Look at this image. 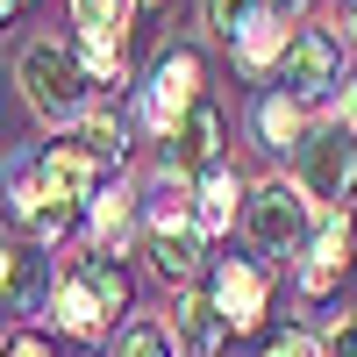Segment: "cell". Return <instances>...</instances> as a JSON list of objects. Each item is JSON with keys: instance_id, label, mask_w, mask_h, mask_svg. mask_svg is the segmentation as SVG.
<instances>
[{"instance_id": "ffe728a7", "label": "cell", "mask_w": 357, "mask_h": 357, "mask_svg": "<svg viewBox=\"0 0 357 357\" xmlns=\"http://www.w3.org/2000/svg\"><path fill=\"white\" fill-rule=\"evenodd\" d=\"M72 15H79V29L93 43H114V29H122V0H72Z\"/></svg>"}, {"instance_id": "603a6c76", "label": "cell", "mask_w": 357, "mask_h": 357, "mask_svg": "<svg viewBox=\"0 0 357 357\" xmlns=\"http://www.w3.org/2000/svg\"><path fill=\"white\" fill-rule=\"evenodd\" d=\"M0 357H57V350H50V343H43V336H29V329H22V336H15V343H8V350H0Z\"/></svg>"}, {"instance_id": "d4e9b609", "label": "cell", "mask_w": 357, "mask_h": 357, "mask_svg": "<svg viewBox=\"0 0 357 357\" xmlns=\"http://www.w3.org/2000/svg\"><path fill=\"white\" fill-rule=\"evenodd\" d=\"M8 279H15V250L0 243V293H8Z\"/></svg>"}, {"instance_id": "6da1fadb", "label": "cell", "mask_w": 357, "mask_h": 357, "mask_svg": "<svg viewBox=\"0 0 357 357\" xmlns=\"http://www.w3.org/2000/svg\"><path fill=\"white\" fill-rule=\"evenodd\" d=\"M243 222H250V243L264 257H293V250H307V236H314V200H307V186H293V178H272V186H257L243 200Z\"/></svg>"}, {"instance_id": "9a60e30c", "label": "cell", "mask_w": 357, "mask_h": 357, "mask_svg": "<svg viewBox=\"0 0 357 357\" xmlns=\"http://www.w3.org/2000/svg\"><path fill=\"white\" fill-rule=\"evenodd\" d=\"M257 136H264V151L301 143V107H293V93H272V100L257 107Z\"/></svg>"}, {"instance_id": "4fadbf2b", "label": "cell", "mask_w": 357, "mask_h": 357, "mask_svg": "<svg viewBox=\"0 0 357 357\" xmlns=\"http://www.w3.org/2000/svg\"><path fill=\"white\" fill-rule=\"evenodd\" d=\"M236 65H243V72H272V65H286V29H279L272 15H257L243 36H236Z\"/></svg>"}, {"instance_id": "4316f807", "label": "cell", "mask_w": 357, "mask_h": 357, "mask_svg": "<svg viewBox=\"0 0 357 357\" xmlns=\"http://www.w3.org/2000/svg\"><path fill=\"white\" fill-rule=\"evenodd\" d=\"M272 8H279V15H293V8H307V0H272Z\"/></svg>"}, {"instance_id": "52a82bcc", "label": "cell", "mask_w": 357, "mask_h": 357, "mask_svg": "<svg viewBox=\"0 0 357 357\" xmlns=\"http://www.w3.org/2000/svg\"><path fill=\"white\" fill-rule=\"evenodd\" d=\"M193 86H200V57H193V50H172L165 65L151 72V86H143V122H151V129H178V122L200 107Z\"/></svg>"}, {"instance_id": "ac0fdd59", "label": "cell", "mask_w": 357, "mask_h": 357, "mask_svg": "<svg viewBox=\"0 0 357 357\" xmlns=\"http://www.w3.org/2000/svg\"><path fill=\"white\" fill-rule=\"evenodd\" d=\"M36 286H43V264L15 250V279H8V293H0V314H29L36 307Z\"/></svg>"}, {"instance_id": "ba28073f", "label": "cell", "mask_w": 357, "mask_h": 357, "mask_svg": "<svg viewBox=\"0 0 357 357\" xmlns=\"http://www.w3.org/2000/svg\"><path fill=\"white\" fill-rule=\"evenodd\" d=\"M343 264H350V215L336 207V215H321V222H314V236H307L301 293H307V301H329V293L343 286Z\"/></svg>"}, {"instance_id": "d6986e66", "label": "cell", "mask_w": 357, "mask_h": 357, "mask_svg": "<svg viewBox=\"0 0 357 357\" xmlns=\"http://www.w3.org/2000/svg\"><path fill=\"white\" fill-rule=\"evenodd\" d=\"M264 15V0H207V29L229 43V36H243V29Z\"/></svg>"}, {"instance_id": "9c48e42d", "label": "cell", "mask_w": 357, "mask_h": 357, "mask_svg": "<svg viewBox=\"0 0 357 357\" xmlns=\"http://www.w3.org/2000/svg\"><path fill=\"white\" fill-rule=\"evenodd\" d=\"M264 272L257 264H243V257H229L222 272H215V314H222V329H257L264 321Z\"/></svg>"}, {"instance_id": "7402d4cb", "label": "cell", "mask_w": 357, "mask_h": 357, "mask_svg": "<svg viewBox=\"0 0 357 357\" xmlns=\"http://www.w3.org/2000/svg\"><path fill=\"white\" fill-rule=\"evenodd\" d=\"M264 357H329V343H321V336H307V329H286V336L264 350Z\"/></svg>"}, {"instance_id": "44dd1931", "label": "cell", "mask_w": 357, "mask_h": 357, "mask_svg": "<svg viewBox=\"0 0 357 357\" xmlns=\"http://www.w3.org/2000/svg\"><path fill=\"white\" fill-rule=\"evenodd\" d=\"M79 136H86V143H93V151H100L107 165H122V129H114V122H107V114H93V122H86Z\"/></svg>"}, {"instance_id": "3957f363", "label": "cell", "mask_w": 357, "mask_h": 357, "mask_svg": "<svg viewBox=\"0 0 357 357\" xmlns=\"http://www.w3.org/2000/svg\"><path fill=\"white\" fill-rule=\"evenodd\" d=\"M129 301V279L114 272L107 257H86L65 272V286H57V321H65L72 336H100L107 329V314Z\"/></svg>"}, {"instance_id": "7a4b0ae2", "label": "cell", "mask_w": 357, "mask_h": 357, "mask_svg": "<svg viewBox=\"0 0 357 357\" xmlns=\"http://www.w3.org/2000/svg\"><path fill=\"white\" fill-rule=\"evenodd\" d=\"M22 86H29V107L43 114V122H72L86 107V65L79 50H57V43H29L22 50Z\"/></svg>"}, {"instance_id": "5bb4252c", "label": "cell", "mask_w": 357, "mask_h": 357, "mask_svg": "<svg viewBox=\"0 0 357 357\" xmlns=\"http://www.w3.org/2000/svg\"><path fill=\"white\" fill-rule=\"evenodd\" d=\"M236 193H243V186H236V178H229L222 165L200 178V193H193L200 207H193V215H200V229H207V236H215V229H229V215H236Z\"/></svg>"}, {"instance_id": "30bf717a", "label": "cell", "mask_w": 357, "mask_h": 357, "mask_svg": "<svg viewBox=\"0 0 357 357\" xmlns=\"http://www.w3.org/2000/svg\"><path fill=\"white\" fill-rule=\"evenodd\" d=\"M215 151H222V114L200 100L186 122L172 129V165L186 172V178H207V172H215Z\"/></svg>"}, {"instance_id": "e0dca14e", "label": "cell", "mask_w": 357, "mask_h": 357, "mask_svg": "<svg viewBox=\"0 0 357 357\" xmlns=\"http://www.w3.org/2000/svg\"><path fill=\"white\" fill-rule=\"evenodd\" d=\"M114 357H178V343H172V329H158V321H129Z\"/></svg>"}, {"instance_id": "cb8c5ba5", "label": "cell", "mask_w": 357, "mask_h": 357, "mask_svg": "<svg viewBox=\"0 0 357 357\" xmlns=\"http://www.w3.org/2000/svg\"><path fill=\"white\" fill-rule=\"evenodd\" d=\"M329 357H357V336H350V329H336V343H329Z\"/></svg>"}, {"instance_id": "8992f818", "label": "cell", "mask_w": 357, "mask_h": 357, "mask_svg": "<svg viewBox=\"0 0 357 357\" xmlns=\"http://www.w3.org/2000/svg\"><path fill=\"white\" fill-rule=\"evenodd\" d=\"M114 165L93 151V143H86V136H57L50 143V151H43V193L50 200H100V178H107Z\"/></svg>"}, {"instance_id": "7c38bea8", "label": "cell", "mask_w": 357, "mask_h": 357, "mask_svg": "<svg viewBox=\"0 0 357 357\" xmlns=\"http://www.w3.org/2000/svg\"><path fill=\"white\" fill-rule=\"evenodd\" d=\"M172 329H178V343H186V357H215L222 314H215V301H200V293H186V301H178V314H172Z\"/></svg>"}, {"instance_id": "8fae6325", "label": "cell", "mask_w": 357, "mask_h": 357, "mask_svg": "<svg viewBox=\"0 0 357 357\" xmlns=\"http://www.w3.org/2000/svg\"><path fill=\"white\" fill-rule=\"evenodd\" d=\"M200 222H186V229H158L151 236V264H158V279H193L200 272Z\"/></svg>"}, {"instance_id": "2e32d148", "label": "cell", "mask_w": 357, "mask_h": 357, "mask_svg": "<svg viewBox=\"0 0 357 357\" xmlns=\"http://www.w3.org/2000/svg\"><path fill=\"white\" fill-rule=\"evenodd\" d=\"M129 222H136V200H129V193H100V200H93V236H100L107 250H122Z\"/></svg>"}, {"instance_id": "277c9868", "label": "cell", "mask_w": 357, "mask_h": 357, "mask_svg": "<svg viewBox=\"0 0 357 357\" xmlns=\"http://www.w3.org/2000/svg\"><path fill=\"white\" fill-rule=\"evenodd\" d=\"M301 186H307V200L314 207H336L350 200V186H357V129L350 122H329V129H314L307 143H301Z\"/></svg>"}, {"instance_id": "484cf974", "label": "cell", "mask_w": 357, "mask_h": 357, "mask_svg": "<svg viewBox=\"0 0 357 357\" xmlns=\"http://www.w3.org/2000/svg\"><path fill=\"white\" fill-rule=\"evenodd\" d=\"M343 50H350V57H357V15H350V22H343Z\"/></svg>"}, {"instance_id": "5b68a950", "label": "cell", "mask_w": 357, "mask_h": 357, "mask_svg": "<svg viewBox=\"0 0 357 357\" xmlns=\"http://www.w3.org/2000/svg\"><path fill=\"white\" fill-rule=\"evenodd\" d=\"M286 93L293 100H321V93H336V79H343V43L329 36V29H301V36L286 43Z\"/></svg>"}, {"instance_id": "83f0119b", "label": "cell", "mask_w": 357, "mask_h": 357, "mask_svg": "<svg viewBox=\"0 0 357 357\" xmlns=\"http://www.w3.org/2000/svg\"><path fill=\"white\" fill-rule=\"evenodd\" d=\"M8 15H15V0H0V22H8Z\"/></svg>"}]
</instances>
